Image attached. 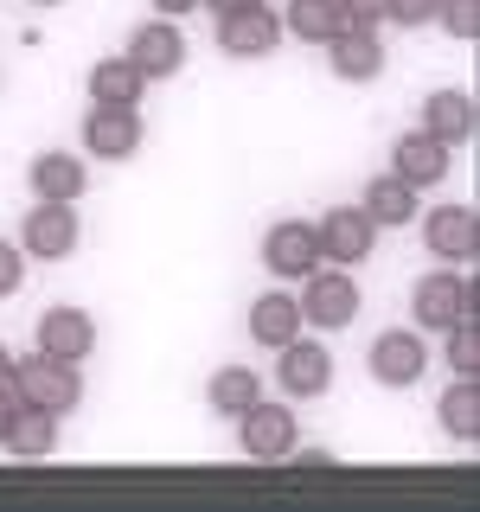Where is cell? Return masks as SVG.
Listing matches in <instances>:
<instances>
[{
    "label": "cell",
    "mask_w": 480,
    "mask_h": 512,
    "mask_svg": "<svg viewBox=\"0 0 480 512\" xmlns=\"http://www.w3.org/2000/svg\"><path fill=\"white\" fill-rule=\"evenodd\" d=\"M410 314H416V327H423V333H448L455 320H474L480 314V288L442 263L436 276H423V282L410 288Z\"/></svg>",
    "instance_id": "obj_1"
},
{
    "label": "cell",
    "mask_w": 480,
    "mask_h": 512,
    "mask_svg": "<svg viewBox=\"0 0 480 512\" xmlns=\"http://www.w3.org/2000/svg\"><path fill=\"white\" fill-rule=\"evenodd\" d=\"M13 397L32 404V410L64 416V410L84 404V372H77V365H64V359H52V352H39V359H20V365H13Z\"/></svg>",
    "instance_id": "obj_2"
},
{
    "label": "cell",
    "mask_w": 480,
    "mask_h": 512,
    "mask_svg": "<svg viewBox=\"0 0 480 512\" xmlns=\"http://www.w3.org/2000/svg\"><path fill=\"white\" fill-rule=\"evenodd\" d=\"M301 320L308 327H352L359 320V282L346 276V269H314V276H301Z\"/></svg>",
    "instance_id": "obj_3"
},
{
    "label": "cell",
    "mask_w": 480,
    "mask_h": 512,
    "mask_svg": "<svg viewBox=\"0 0 480 512\" xmlns=\"http://www.w3.org/2000/svg\"><path fill=\"white\" fill-rule=\"evenodd\" d=\"M314 237H320V263H340V269H352V263H365V256H372V244H378V224L365 218L359 205H333V212L314 224Z\"/></svg>",
    "instance_id": "obj_4"
},
{
    "label": "cell",
    "mask_w": 480,
    "mask_h": 512,
    "mask_svg": "<svg viewBox=\"0 0 480 512\" xmlns=\"http://www.w3.org/2000/svg\"><path fill=\"white\" fill-rule=\"evenodd\" d=\"M263 269H269V276H282V282L314 276V269H320V237H314V224H301V218L269 224V237H263Z\"/></svg>",
    "instance_id": "obj_5"
},
{
    "label": "cell",
    "mask_w": 480,
    "mask_h": 512,
    "mask_svg": "<svg viewBox=\"0 0 480 512\" xmlns=\"http://www.w3.org/2000/svg\"><path fill=\"white\" fill-rule=\"evenodd\" d=\"M20 250L39 256V263L71 256L77 250V212H71V205H58V199H39L26 212V224H20Z\"/></svg>",
    "instance_id": "obj_6"
},
{
    "label": "cell",
    "mask_w": 480,
    "mask_h": 512,
    "mask_svg": "<svg viewBox=\"0 0 480 512\" xmlns=\"http://www.w3.org/2000/svg\"><path fill=\"white\" fill-rule=\"evenodd\" d=\"M423 244H429V256H442L448 269H455V263H474V250H480L474 205H436V212L423 218Z\"/></svg>",
    "instance_id": "obj_7"
},
{
    "label": "cell",
    "mask_w": 480,
    "mask_h": 512,
    "mask_svg": "<svg viewBox=\"0 0 480 512\" xmlns=\"http://www.w3.org/2000/svg\"><path fill=\"white\" fill-rule=\"evenodd\" d=\"M237 423H244V455L250 461H288L295 455V410L288 404H263V397H256Z\"/></svg>",
    "instance_id": "obj_8"
},
{
    "label": "cell",
    "mask_w": 480,
    "mask_h": 512,
    "mask_svg": "<svg viewBox=\"0 0 480 512\" xmlns=\"http://www.w3.org/2000/svg\"><path fill=\"white\" fill-rule=\"evenodd\" d=\"M282 45V20L256 0V7L244 13H218V52H231V58H269Z\"/></svg>",
    "instance_id": "obj_9"
},
{
    "label": "cell",
    "mask_w": 480,
    "mask_h": 512,
    "mask_svg": "<svg viewBox=\"0 0 480 512\" xmlns=\"http://www.w3.org/2000/svg\"><path fill=\"white\" fill-rule=\"evenodd\" d=\"M448 160H455V154H448V141H436L429 128H410V135H397V148H391V173L423 192V186H442L448 180Z\"/></svg>",
    "instance_id": "obj_10"
},
{
    "label": "cell",
    "mask_w": 480,
    "mask_h": 512,
    "mask_svg": "<svg viewBox=\"0 0 480 512\" xmlns=\"http://www.w3.org/2000/svg\"><path fill=\"white\" fill-rule=\"evenodd\" d=\"M141 141H148V128H141V109H103V103L90 109L84 148H90L96 160H128V154H141Z\"/></svg>",
    "instance_id": "obj_11"
},
{
    "label": "cell",
    "mask_w": 480,
    "mask_h": 512,
    "mask_svg": "<svg viewBox=\"0 0 480 512\" xmlns=\"http://www.w3.org/2000/svg\"><path fill=\"white\" fill-rule=\"evenodd\" d=\"M122 58L154 84V77H173L186 64V39H180V26H173V20H148V26H135V39H128Z\"/></svg>",
    "instance_id": "obj_12"
},
{
    "label": "cell",
    "mask_w": 480,
    "mask_h": 512,
    "mask_svg": "<svg viewBox=\"0 0 480 512\" xmlns=\"http://www.w3.org/2000/svg\"><path fill=\"white\" fill-rule=\"evenodd\" d=\"M276 384H282V397H320L333 384V359H327V346H314V340H288L282 346V359H276Z\"/></svg>",
    "instance_id": "obj_13"
},
{
    "label": "cell",
    "mask_w": 480,
    "mask_h": 512,
    "mask_svg": "<svg viewBox=\"0 0 480 512\" xmlns=\"http://www.w3.org/2000/svg\"><path fill=\"white\" fill-rule=\"evenodd\" d=\"M39 352H52L64 365H84L96 352V320L84 308H45L39 314Z\"/></svg>",
    "instance_id": "obj_14"
},
{
    "label": "cell",
    "mask_w": 480,
    "mask_h": 512,
    "mask_svg": "<svg viewBox=\"0 0 480 512\" xmlns=\"http://www.w3.org/2000/svg\"><path fill=\"white\" fill-rule=\"evenodd\" d=\"M423 372H429V352H423L416 333H378L372 340V378L384 391H410Z\"/></svg>",
    "instance_id": "obj_15"
},
{
    "label": "cell",
    "mask_w": 480,
    "mask_h": 512,
    "mask_svg": "<svg viewBox=\"0 0 480 512\" xmlns=\"http://www.w3.org/2000/svg\"><path fill=\"white\" fill-rule=\"evenodd\" d=\"M327 52H333V77H340V84H372L384 71V45H378V32H365V26H340L327 39Z\"/></svg>",
    "instance_id": "obj_16"
},
{
    "label": "cell",
    "mask_w": 480,
    "mask_h": 512,
    "mask_svg": "<svg viewBox=\"0 0 480 512\" xmlns=\"http://www.w3.org/2000/svg\"><path fill=\"white\" fill-rule=\"evenodd\" d=\"M301 327H308V320H301V301L282 295V288H276V295H256V301H250V340H256V346L282 352Z\"/></svg>",
    "instance_id": "obj_17"
},
{
    "label": "cell",
    "mask_w": 480,
    "mask_h": 512,
    "mask_svg": "<svg viewBox=\"0 0 480 512\" xmlns=\"http://www.w3.org/2000/svg\"><path fill=\"white\" fill-rule=\"evenodd\" d=\"M0 448H7L13 461H45L58 448V416L20 404V410H13V423H7V436H0Z\"/></svg>",
    "instance_id": "obj_18"
},
{
    "label": "cell",
    "mask_w": 480,
    "mask_h": 512,
    "mask_svg": "<svg viewBox=\"0 0 480 512\" xmlns=\"http://www.w3.org/2000/svg\"><path fill=\"white\" fill-rule=\"evenodd\" d=\"M365 218L378 224V231H404V224H416V186L397 180V173H378L372 186H365Z\"/></svg>",
    "instance_id": "obj_19"
},
{
    "label": "cell",
    "mask_w": 480,
    "mask_h": 512,
    "mask_svg": "<svg viewBox=\"0 0 480 512\" xmlns=\"http://www.w3.org/2000/svg\"><path fill=\"white\" fill-rule=\"evenodd\" d=\"M141 90H148V77L128 58H103L90 71V103H103V109H141Z\"/></svg>",
    "instance_id": "obj_20"
},
{
    "label": "cell",
    "mask_w": 480,
    "mask_h": 512,
    "mask_svg": "<svg viewBox=\"0 0 480 512\" xmlns=\"http://www.w3.org/2000/svg\"><path fill=\"white\" fill-rule=\"evenodd\" d=\"M32 192L58 199V205H77L84 199V160L77 154H39L32 160Z\"/></svg>",
    "instance_id": "obj_21"
},
{
    "label": "cell",
    "mask_w": 480,
    "mask_h": 512,
    "mask_svg": "<svg viewBox=\"0 0 480 512\" xmlns=\"http://www.w3.org/2000/svg\"><path fill=\"white\" fill-rule=\"evenodd\" d=\"M423 128L436 141H448V148H455V141H468L474 135V103H468V90H436L423 103Z\"/></svg>",
    "instance_id": "obj_22"
},
{
    "label": "cell",
    "mask_w": 480,
    "mask_h": 512,
    "mask_svg": "<svg viewBox=\"0 0 480 512\" xmlns=\"http://www.w3.org/2000/svg\"><path fill=\"white\" fill-rule=\"evenodd\" d=\"M256 397H263V378L250 372V365H224V372H212V384H205V404H212L218 416H244Z\"/></svg>",
    "instance_id": "obj_23"
},
{
    "label": "cell",
    "mask_w": 480,
    "mask_h": 512,
    "mask_svg": "<svg viewBox=\"0 0 480 512\" xmlns=\"http://www.w3.org/2000/svg\"><path fill=\"white\" fill-rule=\"evenodd\" d=\"M340 26H346L340 0H288V32H295V39H308V45H327Z\"/></svg>",
    "instance_id": "obj_24"
},
{
    "label": "cell",
    "mask_w": 480,
    "mask_h": 512,
    "mask_svg": "<svg viewBox=\"0 0 480 512\" xmlns=\"http://www.w3.org/2000/svg\"><path fill=\"white\" fill-rule=\"evenodd\" d=\"M436 410H442V429H448L455 442H474V436H480V384H474V378H461L455 391H442Z\"/></svg>",
    "instance_id": "obj_25"
},
{
    "label": "cell",
    "mask_w": 480,
    "mask_h": 512,
    "mask_svg": "<svg viewBox=\"0 0 480 512\" xmlns=\"http://www.w3.org/2000/svg\"><path fill=\"white\" fill-rule=\"evenodd\" d=\"M448 365H455L461 378L480 372V327L474 320H455V327H448Z\"/></svg>",
    "instance_id": "obj_26"
},
{
    "label": "cell",
    "mask_w": 480,
    "mask_h": 512,
    "mask_svg": "<svg viewBox=\"0 0 480 512\" xmlns=\"http://www.w3.org/2000/svg\"><path fill=\"white\" fill-rule=\"evenodd\" d=\"M436 13H442V26L455 32V39H474L480 32V0H436Z\"/></svg>",
    "instance_id": "obj_27"
},
{
    "label": "cell",
    "mask_w": 480,
    "mask_h": 512,
    "mask_svg": "<svg viewBox=\"0 0 480 512\" xmlns=\"http://www.w3.org/2000/svg\"><path fill=\"white\" fill-rule=\"evenodd\" d=\"M20 282H26V250L0 237V301H7V295H20Z\"/></svg>",
    "instance_id": "obj_28"
},
{
    "label": "cell",
    "mask_w": 480,
    "mask_h": 512,
    "mask_svg": "<svg viewBox=\"0 0 480 512\" xmlns=\"http://www.w3.org/2000/svg\"><path fill=\"white\" fill-rule=\"evenodd\" d=\"M384 20L391 26H429L436 20V0H384Z\"/></svg>",
    "instance_id": "obj_29"
},
{
    "label": "cell",
    "mask_w": 480,
    "mask_h": 512,
    "mask_svg": "<svg viewBox=\"0 0 480 512\" xmlns=\"http://www.w3.org/2000/svg\"><path fill=\"white\" fill-rule=\"evenodd\" d=\"M340 13H346V26L378 32V20H384V0H340Z\"/></svg>",
    "instance_id": "obj_30"
},
{
    "label": "cell",
    "mask_w": 480,
    "mask_h": 512,
    "mask_svg": "<svg viewBox=\"0 0 480 512\" xmlns=\"http://www.w3.org/2000/svg\"><path fill=\"white\" fill-rule=\"evenodd\" d=\"M192 7H199V0H154L160 20H180V13H192Z\"/></svg>",
    "instance_id": "obj_31"
},
{
    "label": "cell",
    "mask_w": 480,
    "mask_h": 512,
    "mask_svg": "<svg viewBox=\"0 0 480 512\" xmlns=\"http://www.w3.org/2000/svg\"><path fill=\"white\" fill-rule=\"evenodd\" d=\"M13 410H20V397H13V384L0 391V436H7V423H13Z\"/></svg>",
    "instance_id": "obj_32"
},
{
    "label": "cell",
    "mask_w": 480,
    "mask_h": 512,
    "mask_svg": "<svg viewBox=\"0 0 480 512\" xmlns=\"http://www.w3.org/2000/svg\"><path fill=\"white\" fill-rule=\"evenodd\" d=\"M199 7H212V13H244V7H256V0H199Z\"/></svg>",
    "instance_id": "obj_33"
},
{
    "label": "cell",
    "mask_w": 480,
    "mask_h": 512,
    "mask_svg": "<svg viewBox=\"0 0 480 512\" xmlns=\"http://www.w3.org/2000/svg\"><path fill=\"white\" fill-rule=\"evenodd\" d=\"M7 384H13V352L0 346V391H7Z\"/></svg>",
    "instance_id": "obj_34"
},
{
    "label": "cell",
    "mask_w": 480,
    "mask_h": 512,
    "mask_svg": "<svg viewBox=\"0 0 480 512\" xmlns=\"http://www.w3.org/2000/svg\"><path fill=\"white\" fill-rule=\"evenodd\" d=\"M32 7H58V0H32Z\"/></svg>",
    "instance_id": "obj_35"
}]
</instances>
